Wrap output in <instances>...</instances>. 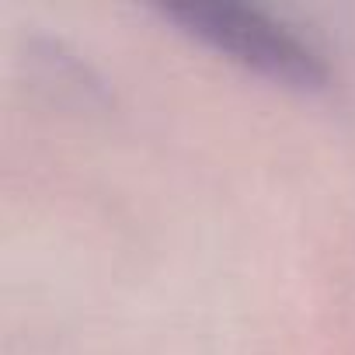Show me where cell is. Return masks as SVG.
<instances>
[{
    "instance_id": "obj_1",
    "label": "cell",
    "mask_w": 355,
    "mask_h": 355,
    "mask_svg": "<svg viewBox=\"0 0 355 355\" xmlns=\"http://www.w3.org/2000/svg\"><path fill=\"white\" fill-rule=\"evenodd\" d=\"M171 15L196 35H202L206 42L220 46L223 53L272 77L296 80V84H313L324 77L320 56L293 32H286L282 25H275L258 11H244L234 4H185V8H171Z\"/></svg>"
}]
</instances>
